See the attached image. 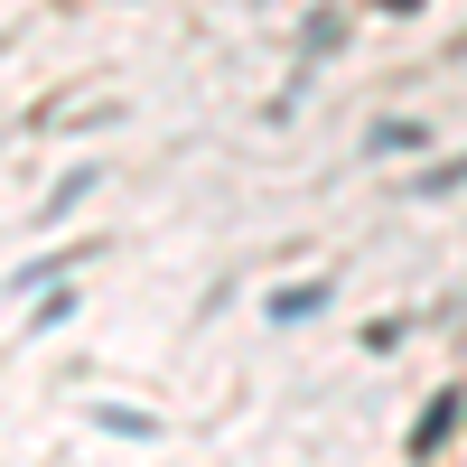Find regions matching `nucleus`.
<instances>
[{
  "mask_svg": "<svg viewBox=\"0 0 467 467\" xmlns=\"http://www.w3.org/2000/svg\"><path fill=\"white\" fill-rule=\"evenodd\" d=\"M458 420H467V393L449 383V393H431V402H420V431H411V458H440V449L458 440Z\"/></svg>",
  "mask_w": 467,
  "mask_h": 467,
  "instance_id": "nucleus-1",
  "label": "nucleus"
},
{
  "mask_svg": "<svg viewBox=\"0 0 467 467\" xmlns=\"http://www.w3.org/2000/svg\"><path fill=\"white\" fill-rule=\"evenodd\" d=\"M420 140H431L420 122H374V131H365V150H374V160H411Z\"/></svg>",
  "mask_w": 467,
  "mask_h": 467,
  "instance_id": "nucleus-2",
  "label": "nucleus"
},
{
  "mask_svg": "<svg viewBox=\"0 0 467 467\" xmlns=\"http://www.w3.org/2000/svg\"><path fill=\"white\" fill-rule=\"evenodd\" d=\"M327 308V281H299V290H271V318H318Z\"/></svg>",
  "mask_w": 467,
  "mask_h": 467,
  "instance_id": "nucleus-3",
  "label": "nucleus"
},
{
  "mask_svg": "<svg viewBox=\"0 0 467 467\" xmlns=\"http://www.w3.org/2000/svg\"><path fill=\"white\" fill-rule=\"evenodd\" d=\"M94 420H103V431H122V440H160V431H150V420H140V411H122V402H103Z\"/></svg>",
  "mask_w": 467,
  "mask_h": 467,
  "instance_id": "nucleus-4",
  "label": "nucleus"
},
{
  "mask_svg": "<svg viewBox=\"0 0 467 467\" xmlns=\"http://www.w3.org/2000/svg\"><path fill=\"white\" fill-rule=\"evenodd\" d=\"M85 197H94V169H75V178L57 187V197H47V215H75V206H85Z\"/></svg>",
  "mask_w": 467,
  "mask_h": 467,
  "instance_id": "nucleus-5",
  "label": "nucleus"
},
{
  "mask_svg": "<svg viewBox=\"0 0 467 467\" xmlns=\"http://www.w3.org/2000/svg\"><path fill=\"white\" fill-rule=\"evenodd\" d=\"M383 10H420V0H383Z\"/></svg>",
  "mask_w": 467,
  "mask_h": 467,
  "instance_id": "nucleus-6",
  "label": "nucleus"
}]
</instances>
